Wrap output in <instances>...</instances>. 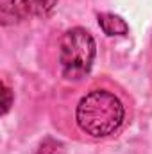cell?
<instances>
[{"instance_id":"cell-1","label":"cell","mask_w":152,"mask_h":154,"mask_svg":"<svg viewBox=\"0 0 152 154\" xmlns=\"http://www.w3.org/2000/svg\"><path fill=\"white\" fill-rule=\"evenodd\" d=\"M125 118L122 100L108 90H91L86 93L75 109L77 125L93 138H106L116 133Z\"/></svg>"},{"instance_id":"cell-6","label":"cell","mask_w":152,"mask_h":154,"mask_svg":"<svg viewBox=\"0 0 152 154\" xmlns=\"http://www.w3.org/2000/svg\"><path fill=\"white\" fill-rule=\"evenodd\" d=\"M2 95H4V102H2V115H5V113L9 111L11 104H13V93H11V90L7 88V84H5V82H2Z\"/></svg>"},{"instance_id":"cell-3","label":"cell","mask_w":152,"mask_h":154,"mask_svg":"<svg viewBox=\"0 0 152 154\" xmlns=\"http://www.w3.org/2000/svg\"><path fill=\"white\" fill-rule=\"evenodd\" d=\"M59 0H11L2 7V23H14L20 20L48 16Z\"/></svg>"},{"instance_id":"cell-5","label":"cell","mask_w":152,"mask_h":154,"mask_svg":"<svg viewBox=\"0 0 152 154\" xmlns=\"http://www.w3.org/2000/svg\"><path fill=\"white\" fill-rule=\"evenodd\" d=\"M38 154H63V145L54 140H45L39 147Z\"/></svg>"},{"instance_id":"cell-2","label":"cell","mask_w":152,"mask_h":154,"mask_svg":"<svg viewBox=\"0 0 152 154\" xmlns=\"http://www.w3.org/2000/svg\"><path fill=\"white\" fill-rule=\"evenodd\" d=\"M95 54H97L95 39L86 29L75 27L66 31L59 43L61 75L68 81H81L90 74Z\"/></svg>"},{"instance_id":"cell-4","label":"cell","mask_w":152,"mask_h":154,"mask_svg":"<svg viewBox=\"0 0 152 154\" xmlns=\"http://www.w3.org/2000/svg\"><path fill=\"white\" fill-rule=\"evenodd\" d=\"M99 25L108 36H125L129 32V25L125 23V20L113 13L99 14Z\"/></svg>"}]
</instances>
